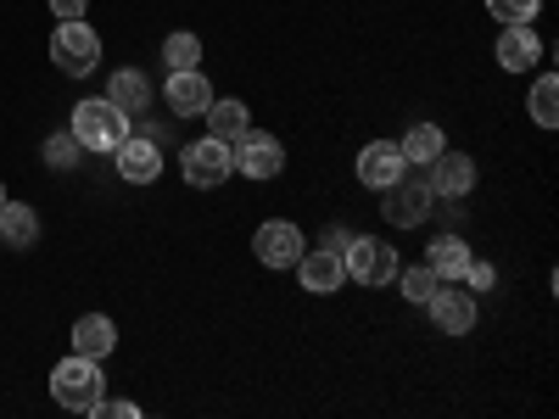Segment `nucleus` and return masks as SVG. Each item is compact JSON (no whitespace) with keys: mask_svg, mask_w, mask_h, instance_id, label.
Wrapping results in <instances>:
<instances>
[{"mask_svg":"<svg viewBox=\"0 0 559 419\" xmlns=\"http://www.w3.org/2000/svg\"><path fill=\"white\" fill-rule=\"evenodd\" d=\"M107 101L123 107L129 118H140V112L152 107V79L140 73V68H118V73L107 79Z\"/></svg>","mask_w":559,"mask_h":419,"instance_id":"nucleus-17","label":"nucleus"},{"mask_svg":"<svg viewBox=\"0 0 559 419\" xmlns=\"http://www.w3.org/2000/svg\"><path fill=\"white\" fill-rule=\"evenodd\" d=\"M202 118H207V134H218V140H241L252 129V118H247V107L236 96H213V107Z\"/></svg>","mask_w":559,"mask_h":419,"instance_id":"nucleus-20","label":"nucleus"},{"mask_svg":"<svg viewBox=\"0 0 559 419\" xmlns=\"http://www.w3.org/2000/svg\"><path fill=\"white\" fill-rule=\"evenodd\" d=\"M464 263H471V247H464L459 236H437V241L426 247V268H431L437 279H459Z\"/></svg>","mask_w":559,"mask_h":419,"instance_id":"nucleus-21","label":"nucleus"},{"mask_svg":"<svg viewBox=\"0 0 559 419\" xmlns=\"http://www.w3.org/2000/svg\"><path fill=\"white\" fill-rule=\"evenodd\" d=\"M381 196H386V202H381V213H386V224H392V229H414V224H426V218H431V202H437V196H431V184H426V179H408V173H403L397 184H386Z\"/></svg>","mask_w":559,"mask_h":419,"instance_id":"nucleus-7","label":"nucleus"},{"mask_svg":"<svg viewBox=\"0 0 559 419\" xmlns=\"http://www.w3.org/2000/svg\"><path fill=\"white\" fill-rule=\"evenodd\" d=\"M397 152H403L408 168H426V163H437V157L448 152V134H442L437 123H414V129L397 140Z\"/></svg>","mask_w":559,"mask_h":419,"instance_id":"nucleus-19","label":"nucleus"},{"mask_svg":"<svg viewBox=\"0 0 559 419\" xmlns=\"http://www.w3.org/2000/svg\"><path fill=\"white\" fill-rule=\"evenodd\" d=\"M252 252H258V263H263V268H292L308 247H302V229H297L292 218H269V224H258Z\"/></svg>","mask_w":559,"mask_h":419,"instance_id":"nucleus-9","label":"nucleus"},{"mask_svg":"<svg viewBox=\"0 0 559 419\" xmlns=\"http://www.w3.org/2000/svg\"><path fill=\"white\" fill-rule=\"evenodd\" d=\"M112 163H118V173L129 184H152L163 173V146H157L152 134H123V146L112 152Z\"/></svg>","mask_w":559,"mask_h":419,"instance_id":"nucleus-11","label":"nucleus"},{"mask_svg":"<svg viewBox=\"0 0 559 419\" xmlns=\"http://www.w3.org/2000/svg\"><path fill=\"white\" fill-rule=\"evenodd\" d=\"M459 279H464V291H492V279H498V274H492V263H476V258H471Z\"/></svg>","mask_w":559,"mask_h":419,"instance_id":"nucleus-27","label":"nucleus"},{"mask_svg":"<svg viewBox=\"0 0 559 419\" xmlns=\"http://www.w3.org/2000/svg\"><path fill=\"white\" fill-rule=\"evenodd\" d=\"M51 62H57L62 73H73V79L96 73V62H102V34L90 28L84 17L57 23V34H51Z\"/></svg>","mask_w":559,"mask_h":419,"instance_id":"nucleus-4","label":"nucleus"},{"mask_svg":"<svg viewBox=\"0 0 559 419\" xmlns=\"http://www.w3.org/2000/svg\"><path fill=\"white\" fill-rule=\"evenodd\" d=\"M297 279H302V291H313V297H331V291H342L347 286V268H342V252H331V247H319V252H302L297 263Z\"/></svg>","mask_w":559,"mask_h":419,"instance_id":"nucleus-13","label":"nucleus"},{"mask_svg":"<svg viewBox=\"0 0 559 419\" xmlns=\"http://www.w3.org/2000/svg\"><path fill=\"white\" fill-rule=\"evenodd\" d=\"M163 101H168V112H174V118H202V112L213 107V84H207L197 68L168 73V84H163Z\"/></svg>","mask_w":559,"mask_h":419,"instance_id":"nucleus-12","label":"nucleus"},{"mask_svg":"<svg viewBox=\"0 0 559 419\" xmlns=\"http://www.w3.org/2000/svg\"><path fill=\"white\" fill-rule=\"evenodd\" d=\"M431 331H442V336H471L476 331V291H464V286H442L431 291Z\"/></svg>","mask_w":559,"mask_h":419,"instance_id":"nucleus-8","label":"nucleus"},{"mask_svg":"<svg viewBox=\"0 0 559 419\" xmlns=\"http://www.w3.org/2000/svg\"><path fill=\"white\" fill-rule=\"evenodd\" d=\"M537 62H543L537 28H532V23H503V34H498V68H503V73H526V68H537Z\"/></svg>","mask_w":559,"mask_h":419,"instance_id":"nucleus-14","label":"nucleus"},{"mask_svg":"<svg viewBox=\"0 0 559 419\" xmlns=\"http://www.w3.org/2000/svg\"><path fill=\"white\" fill-rule=\"evenodd\" d=\"M102 386H107V375H102V363L96 358H62L57 369H51V397L68 408V414H90L102 403Z\"/></svg>","mask_w":559,"mask_h":419,"instance_id":"nucleus-2","label":"nucleus"},{"mask_svg":"<svg viewBox=\"0 0 559 419\" xmlns=\"http://www.w3.org/2000/svg\"><path fill=\"white\" fill-rule=\"evenodd\" d=\"M84 7H90V0H51V12H57L62 23H73V17H84Z\"/></svg>","mask_w":559,"mask_h":419,"instance_id":"nucleus-29","label":"nucleus"},{"mask_svg":"<svg viewBox=\"0 0 559 419\" xmlns=\"http://www.w3.org/2000/svg\"><path fill=\"white\" fill-rule=\"evenodd\" d=\"M0 207H7V184H0Z\"/></svg>","mask_w":559,"mask_h":419,"instance_id":"nucleus-30","label":"nucleus"},{"mask_svg":"<svg viewBox=\"0 0 559 419\" xmlns=\"http://www.w3.org/2000/svg\"><path fill=\"white\" fill-rule=\"evenodd\" d=\"M229 163L247 179H274L286 168V146H280V134H269V129H247L241 140H229Z\"/></svg>","mask_w":559,"mask_h":419,"instance_id":"nucleus-6","label":"nucleus"},{"mask_svg":"<svg viewBox=\"0 0 559 419\" xmlns=\"http://www.w3.org/2000/svg\"><path fill=\"white\" fill-rule=\"evenodd\" d=\"M342 268H347V279H353V286H392V279H397V268H403V258H397V247H392V241H376V236H353V241H347V258H342Z\"/></svg>","mask_w":559,"mask_h":419,"instance_id":"nucleus-3","label":"nucleus"},{"mask_svg":"<svg viewBox=\"0 0 559 419\" xmlns=\"http://www.w3.org/2000/svg\"><path fill=\"white\" fill-rule=\"evenodd\" d=\"M73 352L79 358H112L118 352V324L107 319V313H79L73 319Z\"/></svg>","mask_w":559,"mask_h":419,"instance_id":"nucleus-16","label":"nucleus"},{"mask_svg":"<svg viewBox=\"0 0 559 419\" xmlns=\"http://www.w3.org/2000/svg\"><path fill=\"white\" fill-rule=\"evenodd\" d=\"M79 157H84V146L73 140V129H62V134L45 140V163H51V168H73Z\"/></svg>","mask_w":559,"mask_h":419,"instance_id":"nucleus-25","label":"nucleus"},{"mask_svg":"<svg viewBox=\"0 0 559 419\" xmlns=\"http://www.w3.org/2000/svg\"><path fill=\"white\" fill-rule=\"evenodd\" d=\"M90 414H102V419H134L140 408H134V403H107V397H102V403L90 408Z\"/></svg>","mask_w":559,"mask_h":419,"instance_id":"nucleus-28","label":"nucleus"},{"mask_svg":"<svg viewBox=\"0 0 559 419\" xmlns=\"http://www.w3.org/2000/svg\"><path fill=\"white\" fill-rule=\"evenodd\" d=\"M532 118H537L543 129L559 123V79H554V73H543V79L532 84Z\"/></svg>","mask_w":559,"mask_h":419,"instance_id":"nucleus-23","label":"nucleus"},{"mask_svg":"<svg viewBox=\"0 0 559 419\" xmlns=\"http://www.w3.org/2000/svg\"><path fill=\"white\" fill-rule=\"evenodd\" d=\"M68 129H73V140H79L84 152H107L112 157L123 146V134H129V112L112 107L107 96H90V101L73 107V123Z\"/></svg>","mask_w":559,"mask_h":419,"instance_id":"nucleus-1","label":"nucleus"},{"mask_svg":"<svg viewBox=\"0 0 559 419\" xmlns=\"http://www.w3.org/2000/svg\"><path fill=\"white\" fill-rule=\"evenodd\" d=\"M163 62H168V73L197 68V62H202V39H197V34H168V39H163Z\"/></svg>","mask_w":559,"mask_h":419,"instance_id":"nucleus-22","label":"nucleus"},{"mask_svg":"<svg viewBox=\"0 0 559 419\" xmlns=\"http://www.w3.org/2000/svg\"><path fill=\"white\" fill-rule=\"evenodd\" d=\"M426 184H431V196H471L476 191V163L464 152H442L437 163H426Z\"/></svg>","mask_w":559,"mask_h":419,"instance_id":"nucleus-15","label":"nucleus"},{"mask_svg":"<svg viewBox=\"0 0 559 419\" xmlns=\"http://www.w3.org/2000/svg\"><path fill=\"white\" fill-rule=\"evenodd\" d=\"M0 241H7L12 252H28L39 241V213L28 202H7L0 207Z\"/></svg>","mask_w":559,"mask_h":419,"instance_id":"nucleus-18","label":"nucleus"},{"mask_svg":"<svg viewBox=\"0 0 559 419\" xmlns=\"http://www.w3.org/2000/svg\"><path fill=\"white\" fill-rule=\"evenodd\" d=\"M179 168H185V184H197V191H218V184L236 173V163H229V140H218V134L191 140V146L179 152Z\"/></svg>","mask_w":559,"mask_h":419,"instance_id":"nucleus-5","label":"nucleus"},{"mask_svg":"<svg viewBox=\"0 0 559 419\" xmlns=\"http://www.w3.org/2000/svg\"><path fill=\"white\" fill-rule=\"evenodd\" d=\"M487 12H492L498 23H532V17L543 12V0H487Z\"/></svg>","mask_w":559,"mask_h":419,"instance_id":"nucleus-26","label":"nucleus"},{"mask_svg":"<svg viewBox=\"0 0 559 419\" xmlns=\"http://www.w3.org/2000/svg\"><path fill=\"white\" fill-rule=\"evenodd\" d=\"M408 173L397 140H369V146L358 152V184H369V191H386V184H397Z\"/></svg>","mask_w":559,"mask_h":419,"instance_id":"nucleus-10","label":"nucleus"},{"mask_svg":"<svg viewBox=\"0 0 559 419\" xmlns=\"http://www.w3.org/2000/svg\"><path fill=\"white\" fill-rule=\"evenodd\" d=\"M397 286H403V297H408V302H431V291L442 286V279H437L426 263H419V268H397Z\"/></svg>","mask_w":559,"mask_h":419,"instance_id":"nucleus-24","label":"nucleus"}]
</instances>
